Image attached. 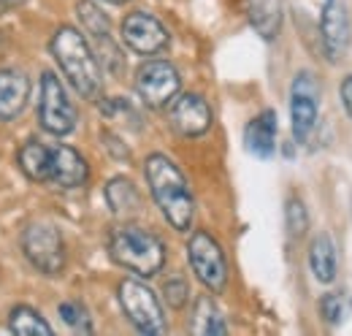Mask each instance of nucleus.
Segmentation results:
<instances>
[{
	"label": "nucleus",
	"instance_id": "11",
	"mask_svg": "<svg viewBox=\"0 0 352 336\" xmlns=\"http://www.w3.org/2000/svg\"><path fill=\"white\" fill-rule=\"evenodd\" d=\"M120 36L128 49H133L135 54H144V57H155V54L166 52L171 43L168 28L149 11H131L120 25Z\"/></svg>",
	"mask_w": 352,
	"mask_h": 336
},
{
	"label": "nucleus",
	"instance_id": "18",
	"mask_svg": "<svg viewBox=\"0 0 352 336\" xmlns=\"http://www.w3.org/2000/svg\"><path fill=\"white\" fill-rule=\"evenodd\" d=\"M106 204L109 209L120 217H128L141 209V196H138V187L133 185L128 176H114L106 182Z\"/></svg>",
	"mask_w": 352,
	"mask_h": 336
},
{
	"label": "nucleus",
	"instance_id": "10",
	"mask_svg": "<svg viewBox=\"0 0 352 336\" xmlns=\"http://www.w3.org/2000/svg\"><path fill=\"white\" fill-rule=\"evenodd\" d=\"M320 84L311 71H298L293 87H290V127L296 144H307L309 136L314 133L317 114H320Z\"/></svg>",
	"mask_w": 352,
	"mask_h": 336
},
{
	"label": "nucleus",
	"instance_id": "2",
	"mask_svg": "<svg viewBox=\"0 0 352 336\" xmlns=\"http://www.w3.org/2000/svg\"><path fill=\"white\" fill-rule=\"evenodd\" d=\"M144 179H146L152 201L163 211L166 222L179 233L190 231L192 217H195V198H192L190 182L182 174V168L168 155L155 152L144 160Z\"/></svg>",
	"mask_w": 352,
	"mask_h": 336
},
{
	"label": "nucleus",
	"instance_id": "22",
	"mask_svg": "<svg viewBox=\"0 0 352 336\" xmlns=\"http://www.w3.org/2000/svg\"><path fill=\"white\" fill-rule=\"evenodd\" d=\"M352 312L350 293H325L320 301V315L325 317L328 326H342Z\"/></svg>",
	"mask_w": 352,
	"mask_h": 336
},
{
	"label": "nucleus",
	"instance_id": "23",
	"mask_svg": "<svg viewBox=\"0 0 352 336\" xmlns=\"http://www.w3.org/2000/svg\"><path fill=\"white\" fill-rule=\"evenodd\" d=\"M60 317L68 328H74L76 334H92V320H89L87 306L82 301H63L60 304Z\"/></svg>",
	"mask_w": 352,
	"mask_h": 336
},
{
	"label": "nucleus",
	"instance_id": "15",
	"mask_svg": "<svg viewBox=\"0 0 352 336\" xmlns=\"http://www.w3.org/2000/svg\"><path fill=\"white\" fill-rule=\"evenodd\" d=\"M276 112L274 109H265L261 112L258 117H252L247 127H244V147H247V152L250 155H255V158H271L274 155V149H276Z\"/></svg>",
	"mask_w": 352,
	"mask_h": 336
},
{
	"label": "nucleus",
	"instance_id": "1",
	"mask_svg": "<svg viewBox=\"0 0 352 336\" xmlns=\"http://www.w3.org/2000/svg\"><path fill=\"white\" fill-rule=\"evenodd\" d=\"M19 171L36 182L57 190H76L89 179V166L68 144H46L41 138H28L16 152Z\"/></svg>",
	"mask_w": 352,
	"mask_h": 336
},
{
	"label": "nucleus",
	"instance_id": "26",
	"mask_svg": "<svg viewBox=\"0 0 352 336\" xmlns=\"http://www.w3.org/2000/svg\"><path fill=\"white\" fill-rule=\"evenodd\" d=\"M100 141H103V147L109 149V155H111L114 160H131V152H128V147L122 144V138H120L117 133L103 130V133H100Z\"/></svg>",
	"mask_w": 352,
	"mask_h": 336
},
{
	"label": "nucleus",
	"instance_id": "19",
	"mask_svg": "<svg viewBox=\"0 0 352 336\" xmlns=\"http://www.w3.org/2000/svg\"><path fill=\"white\" fill-rule=\"evenodd\" d=\"M8 331L16 336H52L54 328L41 317L38 309L28 306V304H16L8 312Z\"/></svg>",
	"mask_w": 352,
	"mask_h": 336
},
{
	"label": "nucleus",
	"instance_id": "14",
	"mask_svg": "<svg viewBox=\"0 0 352 336\" xmlns=\"http://www.w3.org/2000/svg\"><path fill=\"white\" fill-rule=\"evenodd\" d=\"M33 84L19 68H0V120H16L30 101Z\"/></svg>",
	"mask_w": 352,
	"mask_h": 336
},
{
	"label": "nucleus",
	"instance_id": "13",
	"mask_svg": "<svg viewBox=\"0 0 352 336\" xmlns=\"http://www.w3.org/2000/svg\"><path fill=\"white\" fill-rule=\"evenodd\" d=\"M320 41H322V52H325L328 63L344 60V54H347L352 41L350 14H347L344 3L325 0L322 14H320Z\"/></svg>",
	"mask_w": 352,
	"mask_h": 336
},
{
	"label": "nucleus",
	"instance_id": "6",
	"mask_svg": "<svg viewBox=\"0 0 352 336\" xmlns=\"http://www.w3.org/2000/svg\"><path fill=\"white\" fill-rule=\"evenodd\" d=\"M22 255L44 277H60L65 269V242L60 231L49 222H30L22 231Z\"/></svg>",
	"mask_w": 352,
	"mask_h": 336
},
{
	"label": "nucleus",
	"instance_id": "7",
	"mask_svg": "<svg viewBox=\"0 0 352 336\" xmlns=\"http://www.w3.org/2000/svg\"><path fill=\"white\" fill-rule=\"evenodd\" d=\"M187 260L198 282L209 293L220 295L228 288V260L220 242L209 231H192L187 239Z\"/></svg>",
	"mask_w": 352,
	"mask_h": 336
},
{
	"label": "nucleus",
	"instance_id": "4",
	"mask_svg": "<svg viewBox=\"0 0 352 336\" xmlns=\"http://www.w3.org/2000/svg\"><path fill=\"white\" fill-rule=\"evenodd\" d=\"M109 258L141 280H149L166 266V244L146 228L117 225L109 233Z\"/></svg>",
	"mask_w": 352,
	"mask_h": 336
},
{
	"label": "nucleus",
	"instance_id": "27",
	"mask_svg": "<svg viewBox=\"0 0 352 336\" xmlns=\"http://www.w3.org/2000/svg\"><path fill=\"white\" fill-rule=\"evenodd\" d=\"M339 98H342V106H344L347 117L352 120V74L350 76H344V82H342V87H339Z\"/></svg>",
	"mask_w": 352,
	"mask_h": 336
},
{
	"label": "nucleus",
	"instance_id": "3",
	"mask_svg": "<svg viewBox=\"0 0 352 336\" xmlns=\"http://www.w3.org/2000/svg\"><path fill=\"white\" fill-rule=\"evenodd\" d=\"M49 52L57 68L65 74L68 84L87 101H98L103 90V68L95 57V49L74 25H60L49 41Z\"/></svg>",
	"mask_w": 352,
	"mask_h": 336
},
{
	"label": "nucleus",
	"instance_id": "8",
	"mask_svg": "<svg viewBox=\"0 0 352 336\" xmlns=\"http://www.w3.org/2000/svg\"><path fill=\"white\" fill-rule=\"evenodd\" d=\"M76 106L65 90V84L57 79V74H41V101H38V123L49 136H68L76 130Z\"/></svg>",
	"mask_w": 352,
	"mask_h": 336
},
{
	"label": "nucleus",
	"instance_id": "24",
	"mask_svg": "<svg viewBox=\"0 0 352 336\" xmlns=\"http://www.w3.org/2000/svg\"><path fill=\"white\" fill-rule=\"evenodd\" d=\"M285 225H287V233H290V239H301V236H307L309 231V214H307V207H304V201L301 198H287V204H285Z\"/></svg>",
	"mask_w": 352,
	"mask_h": 336
},
{
	"label": "nucleus",
	"instance_id": "12",
	"mask_svg": "<svg viewBox=\"0 0 352 336\" xmlns=\"http://www.w3.org/2000/svg\"><path fill=\"white\" fill-rule=\"evenodd\" d=\"M168 125L182 138H198L214 125V112L209 101L198 92H179L168 103Z\"/></svg>",
	"mask_w": 352,
	"mask_h": 336
},
{
	"label": "nucleus",
	"instance_id": "9",
	"mask_svg": "<svg viewBox=\"0 0 352 336\" xmlns=\"http://www.w3.org/2000/svg\"><path fill=\"white\" fill-rule=\"evenodd\" d=\"M135 95L149 109H168V103L182 92V76L168 60H146L135 71Z\"/></svg>",
	"mask_w": 352,
	"mask_h": 336
},
{
	"label": "nucleus",
	"instance_id": "17",
	"mask_svg": "<svg viewBox=\"0 0 352 336\" xmlns=\"http://www.w3.org/2000/svg\"><path fill=\"white\" fill-rule=\"evenodd\" d=\"M309 269L317 282L331 285L336 280V247L328 233H320L309 247Z\"/></svg>",
	"mask_w": 352,
	"mask_h": 336
},
{
	"label": "nucleus",
	"instance_id": "25",
	"mask_svg": "<svg viewBox=\"0 0 352 336\" xmlns=\"http://www.w3.org/2000/svg\"><path fill=\"white\" fill-rule=\"evenodd\" d=\"M163 298H166V304L174 306V309L187 306V301H190V285H187V280H184V277H171V280H166V285H163Z\"/></svg>",
	"mask_w": 352,
	"mask_h": 336
},
{
	"label": "nucleus",
	"instance_id": "5",
	"mask_svg": "<svg viewBox=\"0 0 352 336\" xmlns=\"http://www.w3.org/2000/svg\"><path fill=\"white\" fill-rule=\"evenodd\" d=\"M117 301H120V306H122L128 323H131L138 334H146V336L166 334L163 304H160V298L155 295V291L146 288L141 280L125 277V280L117 285Z\"/></svg>",
	"mask_w": 352,
	"mask_h": 336
},
{
	"label": "nucleus",
	"instance_id": "20",
	"mask_svg": "<svg viewBox=\"0 0 352 336\" xmlns=\"http://www.w3.org/2000/svg\"><path fill=\"white\" fill-rule=\"evenodd\" d=\"M195 334H206V336L228 334V323H225L222 312L217 309V304L209 295H201L195 301Z\"/></svg>",
	"mask_w": 352,
	"mask_h": 336
},
{
	"label": "nucleus",
	"instance_id": "16",
	"mask_svg": "<svg viewBox=\"0 0 352 336\" xmlns=\"http://www.w3.org/2000/svg\"><path fill=\"white\" fill-rule=\"evenodd\" d=\"M250 25L263 41H274L282 28V0H250L247 3Z\"/></svg>",
	"mask_w": 352,
	"mask_h": 336
},
{
	"label": "nucleus",
	"instance_id": "28",
	"mask_svg": "<svg viewBox=\"0 0 352 336\" xmlns=\"http://www.w3.org/2000/svg\"><path fill=\"white\" fill-rule=\"evenodd\" d=\"M28 0H0V17L3 14H8V11H14V8H19V6H25Z\"/></svg>",
	"mask_w": 352,
	"mask_h": 336
},
{
	"label": "nucleus",
	"instance_id": "29",
	"mask_svg": "<svg viewBox=\"0 0 352 336\" xmlns=\"http://www.w3.org/2000/svg\"><path fill=\"white\" fill-rule=\"evenodd\" d=\"M103 3H111V6H122V3H131V0H103Z\"/></svg>",
	"mask_w": 352,
	"mask_h": 336
},
{
	"label": "nucleus",
	"instance_id": "21",
	"mask_svg": "<svg viewBox=\"0 0 352 336\" xmlns=\"http://www.w3.org/2000/svg\"><path fill=\"white\" fill-rule=\"evenodd\" d=\"M76 14H79V22H82L85 33H87L92 41H98V39H109V36H111V22H109V17H106L103 8L95 6L92 0L76 3Z\"/></svg>",
	"mask_w": 352,
	"mask_h": 336
}]
</instances>
